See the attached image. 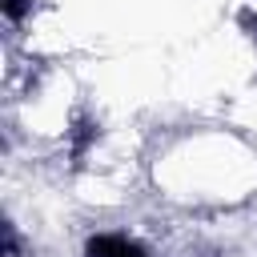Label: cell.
Segmentation results:
<instances>
[{
	"label": "cell",
	"instance_id": "obj_2",
	"mask_svg": "<svg viewBox=\"0 0 257 257\" xmlns=\"http://www.w3.org/2000/svg\"><path fill=\"white\" fill-rule=\"evenodd\" d=\"M80 133L72 137V157H84V149H88V141L96 137V124H76Z\"/></svg>",
	"mask_w": 257,
	"mask_h": 257
},
{
	"label": "cell",
	"instance_id": "obj_1",
	"mask_svg": "<svg viewBox=\"0 0 257 257\" xmlns=\"http://www.w3.org/2000/svg\"><path fill=\"white\" fill-rule=\"evenodd\" d=\"M84 253L88 257H145V245H137L128 237H116V233H100V237L88 241Z\"/></svg>",
	"mask_w": 257,
	"mask_h": 257
},
{
	"label": "cell",
	"instance_id": "obj_3",
	"mask_svg": "<svg viewBox=\"0 0 257 257\" xmlns=\"http://www.w3.org/2000/svg\"><path fill=\"white\" fill-rule=\"evenodd\" d=\"M28 4H32V0H0V8H4L12 20H20V16L28 12Z\"/></svg>",
	"mask_w": 257,
	"mask_h": 257
}]
</instances>
